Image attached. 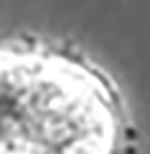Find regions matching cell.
I'll list each match as a JSON object with an SVG mask.
<instances>
[{"mask_svg":"<svg viewBox=\"0 0 150 154\" xmlns=\"http://www.w3.org/2000/svg\"><path fill=\"white\" fill-rule=\"evenodd\" d=\"M135 139L126 101L95 66L0 46V154H130Z\"/></svg>","mask_w":150,"mask_h":154,"instance_id":"6da1fadb","label":"cell"}]
</instances>
